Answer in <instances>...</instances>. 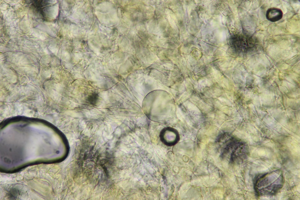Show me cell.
Returning <instances> with one entry per match:
<instances>
[{
  "instance_id": "1",
  "label": "cell",
  "mask_w": 300,
  "mask_h": 200,
  "mask_svg": "<svg viewBox=\"0 0 300 200\" xmlns=\"http://www.w3.org/2000/svg\"><path fill=\"white\" fill-rule=\"evenodd\" d=\"M232 44L240 52H246L253 48L255 40L250 36L242 34L233 36L231 39Z\"/></svg>"
},
{
  "instance_id": "3",
  "label": "cell",
  "mask_w": 300,
  "mask_h": 200,
  "mask_svg": "<svg viewBox=\"0 0 300 200\" xmlns=\"http://www.w3.org/2000/svg\"><path fill=\"white\" fill-rule=\"evenodd\" d=\"M283 13L279 9L272 7L267 10L266 16L267 19L272 22H275L280 20L282 17Z\"/></svg>"
},
{
  "instance_id": "2",
  "label": "cell",
  "mask_w": 300,
  "mask_h": 200,
  "mask_svg": "<svg viewBox=\"0 0 300 200\" xmlns=\"http://www.w3.org/2000/svg\"><path fill=\"white\" fill-rule=\"evenodd\" d=\"M160 138L162 142L165 144L171 146L176 142L178 135L173 129L170 128H166L161 131Z\"/></svg>"
}]
</instances>
